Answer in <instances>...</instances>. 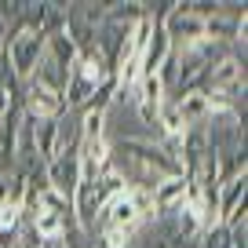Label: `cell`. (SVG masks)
<instances>
[{
    "mask_svg": "<svg viewBox=\"0 0 248 248\" xmlns=\"http://www.w3.org/2000/svg\"><path fill=\"white\" fill-rule=\"evenodd\" d=\"M175 113H179L183 132H186V128H197V124L208 121L212 106H208V99H204L201 92H190V95H183V99H175Z\"/></svg>",
    "mask_w": 248,
    "mask_h": 248,
    "instance_id": "cell-6",
    "label": "cell"
},
{
    "mask_svg": "<svg viewBox=\"0 0 248 248\" xmlns=\"http://www.w3.org/2000/svg\"><path fill=\"white\" fill-rule=\"evenodd\" d=\"M80 186V157L66 154V157H51L47 161V190L55 197H62L66 204H73V194Z\"/></svg>",
    "mask_w": 248,
    "mask_h": 248,
    "instance_id": "cell-3",
    "label": "cell"
},
{
    "mask_svg": "<svg viewBox=\"0 0 248 248\" xmlns=\"http://www.w3.org/2000/svg\"><path fill=\"white\" fill-rule=\"evenodd\" d=\"M44 248H47V245H44Z\"/></svg>",
    "mask_w": 248,
    "mask_h": 248,
    "instance_id": "cell-7",
    "label": "cell"
},
{
    "mask_svg": "<svg viewBox=\"0 0 248 248\" xmlns=\"http://www.w3.org/2000/svg\"><path fill=\"white\" fill-rule=\"evenodd\" d=\"M183 201H186V179L183 175H171V179L154 186V216H161V219L175 216L183 208Z\"/></svg>",
    "mask_w": 248,
    "mask_h": 248,
    "instance_id": "cell-5",
    "label": "cell"
},
{
    "mask_svg": "<svg viewBox=\"0 0 248 248\" xmlns=\"http://www.w3.org/2000/svg\"><path fill=\"white\" fill-rule=\"evenodd\" d=\"M248 197V171H241V175L226 179V183H219V197H216V219L219 223H226V219L233 216V212L245 204Z\"/></svg>",
    "mask_w": 248,
    "mask_h": 248,
    "instance_id": "cell-4",
    "label": "cell"
},
{
    "mask_svg": "<svg viewBox=\"0 0 248 248\" xmlns=\"http://www.w3.org/2000/svg\"><path fill=\"white\" fill-rule=\"evenodd\" d=\"M102 18H106V4H66V37L73 40L77 55H92L95 51V33H99Z\"/></svg>",
    "mask_w": 248,
    "mask_h": 248,
    "instance_id": "cell-1",
    "label": "cell"
},
{
    "mask_svg": "<svg viewBox=\"0 0 248 248\" xmlns=\"http://www.w3.org/2000/svg\"><path fill=\"white\" fill-rule=\"evenodd\" d=\"M18 106L30 121H55L66 109V102H62L59 92L37 84V80H26V84H18Z\"/></svg>",
    "mask_w": 248,
    "mask_h": 248,
    "instance_id": "cell-2",
    "label": "cell"
}]
</instances>
